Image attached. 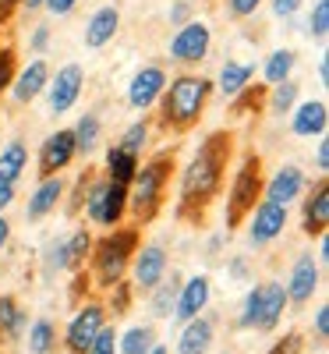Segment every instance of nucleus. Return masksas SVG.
<instances>
[{
    "label": "nucleus",
    "instance_id": "1",
    "mask_svg": "<svg viewBox=\"0 0 329 354\" xmlns=\"http://www.w3.org/2000/svg\"><path fill=\"white\" fill-rule=\"evenodd\" d=\"M230 156H234L230 131H213L202 138L195 156L181 170V181H177V216L198 220L213 205V198L223 188V174H227Z\"/></svg>",
    "mask_w": 329,
    "mask_h": 354
},
{
    "label": "nucleus",
    "instance_id": "2",
    "mask_svg": "<svg viewBox=\"0 0 329 354\" xmlns=\"http://www.w3.org/2000/svg\"><path fill=\"white\" fill-rule=\"evenodd\" d=\"M213 96V78L205 75H177L173 82H167L163 96H160V124L173 128V131H188L202 121L205 103Z\"/></svg>",
    "mask_w": 329,
    "mask_h": 354
},
{
    "label": "nucleus",
    "instance_id": "3",
    "mask_svg": "<svg viewBox=\"0 0 329 354\" xmlns=\"http://www.w3.org/2000/svg\"><path fill=\"white\" fill-rule=\"evenodd\" d=\"M138 245H142L138 227H113L103 238H96L93 255H88V280H93V287L110 290L121 280H128V266Z\"/></svg>",
    "mask_w": 329,
    "mask_h": 354
},
{
    "label": "nucleus",
    "instance_id": "4",
    "mask_svg": "<svg viewBox=\"0 0 329 354\" xmlns=\"http://www.w3.org/2000/svg\"><path fill=\"white\" fill-rule=\"evenodd\" d=\"M173 174V153H156L149 163H138L135 181L128 185V209L135 213L138 223H153L160 205L167 198V185Z\"/></svg>",
    "mask_w": 329,
    "mask_h": 354
},
{
    "label": "nucleus",
    "instance_id": "5",
    "mask_svg": "<svg viewBox=\"0 0 329 354\" xmlns=\"http://www.w3.org/2000/svg\"><path fill=\"white\" fill-rule=\"evenodd\" d=\"M262 156L258 153H245L241 163L234 170V181L227 188V230L241 227L248 220V213L262 202Z\"/></svg>",
    "mask_w": 329,
    "mask_h": 354
},
{
    "label": "nucleus",
    "instance_id": "6",
    "mask_svg": "<svg viewBox=\"0 0 329 354\" xmlns=\"http://www.w3.org/2000/svg\"><path fill=\"white\" fill-rule=\"evenodd\" d=\"M82 213L93 227H103V230L121 227V220L128 213V188L93 174V181L85 188V198H82Z\"/></svg>",
    "mask_w": 329,
    "mask_h": 354
},
{
    "label": "nucleus",
    "instance_id": "7",
    "mask_svg": "<svg viewBox=\"0 0 329 354\" xmlns=\"http://www.w3.org/2000/svg\"><path fill=\"white\" fill-rule=\"evenodd\" d=\"M106 322H110V315H106L103 301L85 298V301L75 308V315H71V322L64 326V333H61L64 351H68V354H88V347H93L96 333L106 326Z\"/></svg>",
    "mask_w": 329,
    "mask_h": 354
},
{
    "label": "nucleus",
    "instance_id": "8",
    "mask_svg": "<svg viewBox=\"0 0 329 354\" xmlns=\"http://www.w3.org/2000/svg\"><path fill=\"white\" fill-rule=\"evenodd\" d=\"M209 50H213V32H209V25L198 21V18L185 21V25L170 36V46H167L170 61H173V64H181V68L202 64L205 57H209Z\"/></svg>",
    "mask_w": 329,
    "mask_h": 354
},
{
    "label": "nucleus",
    "instance_id": "9",
    "mask_svg": "<svg viewBox=\"0 0 329 354\" xmlns=\"http://www.w3.org/2000/svg\"><path fill=\"white\" fill-rule=\"evenodd\" d=\"M170 270V255L160 241H149V245H138L135 248V259L128 266V283L135 294H149Z\"/></svg>",
    "mask_w": 329,
    "mask_h": 354
},
{
    "label": "nucleus",
    "instance_id": "10",
    "mask_svg": "<svg viewBox=\"0 0 329 354\" xmlns=\"http://www.w3.org/2000/svg\"><path fill=\"white\" fill-rule=\"evenodd\" d=\"M319 287H322V266L315 262L312 252H301V255L294 259L290 273H287V283H283L287 305H308L315 298Z\"/></svg>",
    "mask_w": 329,
    "mask_h": 354
},
{
    "label": "nucleus",
    "instance_id": "11",
    "mask_svg": "<svg viewBox=\"0 0 329 354\" xmlns=\"http://www.w3.org/2000/svg\"><path fill=\"white\" fill-rule=\"evenodd\" d=\"M82 88H85V71L82 64H64V68H57V75H50L46 82V103H50V113H68L78 96H82Z\"/></svg>",
    "mask_w": 329,
    "mask_h": 354
},
{
    "label": "nucleus",
    "instance_id": "12",
    "mask_svg": "<svg viewBox=\"0 0 329 354\" xmlns=\"http://www.w3.org/2000/svg\"><path fill=\"white\" fill-rule=\"evenodd\" d=\"M287 220H290V209H283V205L262 198L255 209L248 213V241H252L255 248L273 245L280 234L287 230Z\"/></svg>",
    "mask_w": 329,
    "mask_h": 354
},
{
    "label": "nucleus",
    "instance_id": "13",
    "mask_svg": "<svg viewBox=\"0 0 329 354\" xmlns=\"http://www.w3.org/2000/svg\"><path fill=\"white\" fill-rule=\"evenodd\" d=\"M36 160H39V174H43V177H61V174L78 160L71 128H57L53 135H46L43 145H39V156H36Z\"/></svg>",
    "mask_w": 329,
    "mask_h": 354
},
{
    "label": "nucleus",
    "instance_id": "14",
    "mask_svg": "<svg viewBox=\"0 0 329 354\" xmlns=\"http://www.w3.org/2000/svg\"><path fill=\"white\" fill-rule=\"evenodd\" d=\"M167 82H170V78H167V71H163L160 64L138 68V71L131 75V82H128V106L138 110V113L153 110V106L160 103V96H163Z\"/></svg>",
    "mask_w": 329,
    "mask_h": 354
},
{
    "label": "nucleus",
    "instance_id": "15",
    "mask_svg": "<svg viewBox=\"0 0 329 354\" xmlns=\"http://www.w3.org/2000/svg\"><path fill=\"white\" fill-rule=\"evenodd\" d=\"M305 192H308V177H305L301 167H294V163H283L269 181H262V198L283 205V209H290Z\"/></svg>",
    "mask_w": 329,
    "mask_h": 354
},
{
    "label": "nucleus",
    "instance_id": "16",
    "mask_svg": "<svg viewBox=\"0 0 329 354\" xmlns=\"http://www.w3.org/2000/svg\"><path fill=\"white\" fill-rule=\"evenodd\" d=\"M209 301H213V280H209L205 273L188 277V280H181V290H177V301H173V315L170 319H177L185 326V322L198 319L209 308Z\"/></svg>",
    "mask_w": 329,
    "mask_h": 354
},
{
    "label": "nucleus",
    "instance_id": "17",
    "mask_svg": "<svg viewBox=\"0 0 329 354\" xmlns=\"http://www.w3.org/2000/svg\"><path fill=\"white\" fill-rule=\"evenodd\" d=\"M68 195V181L64 177H43L36 185V192H28V202H25V220L28 223H39L43 216L57 213V205L64 202Z\"/></svg>",
    "mask_w": 329,
    "mask_h": 354
},
{
    "label": "nucleus",
    "instance_id": "18",
    "mask_svg": "<svg viewBox=\"0 0 329 354\" xmlns=\"http://www.w3.org/2000/svg\"><path fill=\"white\" fill-rule=\"evenodd\" d=\"M305 205H301V230L308 234V238H322V234L329 230V181L322 177V181L312 185L308 195H301Z\"/></svg>",
    "mask_w": 329,
    "mask_h": 354
},
{
    "label": "nucleus",
    "instance_id": "19",
    "mask_svg": "<svg viewBox=\"0 0 329 354\" xmlns=\"http://www.w3.org/2000/svg\"><path fill=\"white\" fill-rule=\"evenodd\" d=\"M329 128V106L326 100H297L290 110V131L297 138H322Z\"/></svg>",
    "mask_w": 329,
    "mask_h": 354
},
{
    "label": "nucleus",
    "instance_id": "20",
    "mask_svg": "<svg viewBox=\"0 0 329 354\" xmlns=\"http://www.w3.org/2000/svg\"><path fill=\"white\" fill-rule=\"evenodd\" d=\"M50 64L43 61V57H36V61H28L25 68H18L15 82H11V96L18 106H28L39 93H46V82H50Z\"/></svg>",
    "mask_w": 329,
    "mask_h": 354
},
{
    "label": "nucleus",
    "instance_id": "21",
    "mask_svg": "<svg viewBox=\"0 0 329 354\" xmlns=\"http://www.w3.org/2000/svg\"><path fill=\"white\" fill-rule=\"evenodd\" d=\"M117 28H121V11H117V4H103V8H96L93 15H88L82 39H85L88 50H103L106 43H113Z\"/></svg>",
    "mask_w": 329,
    "mask_h": 354
},
{
    "label": "nucleus",
    "instance_id": "22",
    "mask_svg": "<svg viewBox=\"0 0 329 354\" xmlns=\"http://www.w3.org/2000/svg\"><path fill=\"white\" fill-rule=\"evenodd\" d=\"M283 312H287V290H283V280H265V283H262V305H258V322H255V330L273 333V330L280 326Z\"/></svg>",
    "mask_w": 329,
    "mask_h": 354
},
{
    "label": "nucleus",
    "instance_id": "23",
    "mask_svg": "<svg viewBox=\"0 0 329 354\" xmlns=\"http://www.w3.org/2000/svg\"><path fill=\"white\" fill-rule=\"evenodd\" d=\"M216 340V326L209 315H198L191 322H185L181 333H177V354H209Z\"/></svg>",
    "mask_w": 329,
    "mask_h": 354
},
{
    "label": "nucleus",
    "instance_id": "24",
    "mask_svg": "<svg viewBox=\"0 0 329 354\" xmlns=\"http://www.w3.org/2000/svg\"><path fill=\"white\" fill-rule=\"evenodd\" d=\"M25 330H28V315L18 305V298L15 294H0V340L15 344L25 337Z\"/></svg>",
    "mask_w": 329,
    "mask_h": 354
},
{
    "label": "nucleus",
    "instance_id": "25",
    "mask_svg": "<svg viewBox=\"0 0 329 354\" xmlns=\"http://www.w3.org/2000/svg\"><path fill=\"white\" fill-rule=\"evenodd\" d=\"M138 156H131V153H124L121 145H110L106 149V160H103V177L106 181H113V185H121V188H128L131 181H135V174H138Z\"/></svg>",
    "mask_w": 329,
    "mask_h": 354
},
{
    "label": "nucleus",
    "instance_id": "26",
    "mask_svg": "<svg viewBox=\"0 0 329 354\" xmlns=\"http://www.w3.org/2000/svg\"><path fill=\"white\" fill-rule=\"evenodd\" d=\"M252 78H255V64H248V61H223V68H220L213 88H220L223 96L234 100L237 93H241V88L252 85Z\"/></svg>",
    "mask_w": 329,
    "mask_h": 354
},
{
    "label": "nucleus",
    "instance_id": "27",
    "mask_svg": "<svg viewBox=\"0 0 329 354\" xmlns=\"http://www.w3.org/2000/svg\"><path fill=\"white\" fill-rule=\"evenodd\" d=\"M25 170H28V145L21 138H11L8 145H0V181L18 185Z\"/></svg>",
    "mask_w": 329,
    "mask_h": 354
},
{
    "label": "nucleus",
    "instance_id": "28",
    "mask_svg": "<svg viewBox=\"0 0 329 354\" xmlns=\"http://www.w3.org/2000/svg\"><path fill=\"white\" fill-rule=\"evenodd\" d=\"M177 290H181V277H177V273L163 277L153 290L145 294V298H149V315H153V319H170L173 315V301H177Z\"/></svg>",
    "mask_w": 329,
    "mask_h": 354
},
{
    "label": "nucleus",
    "instance_id": "29",
    "mask_svg": "<svg viewBox=\"0 0 329 354\" xmlns=\"http://www.w3.org/2000/svg\"><path fill=\"white\" fill-rule=\"evenodd\" d=\"M160 340L149 322H135L128 330H117V354H149Z\"/></svg>",
    "mask_w": 329,
    "mask_h": 354
},
{
    "label": "nucleus",
    "instance_id": "30",
    "mask_svg": "<svg viewBox=\"0 0 329 354\" xmlns=\"http://www.w3.org/2000/svg\"><path fill=\"white\" fill-rule=\"evenodd\" d=\"M294 68H297V50H290V46H280V50H273L262 61V78H265V85L273 88V85H280V82H287L290 75H294Z\"/></svg>",
    "mask_w": 329,
    "mask_h": 354
},
{
    "label": "nucleus",
    "instance_id": "31",
    "mask_svg": "<svg viewBox=\"0 0 329 354\" xmlns=\"http://www.w3.org/2000/svg\"><path fill=\"white\" fill-rule=\"evenodd\" d=\"M25 347H28V354H53L57 351V322L46 315L32 319L25 330Z\"/></svg>",
    "mask_w": 329,
    "mask_h": 354
},
{
    "label": "nucleus",
    "instance_id": "32",
    "mask_svg": "<svg viewBox=\"0 0 329 354\" xmlns=\"http://www.w3.org/2000/svg\"><path fill=\"white\" fill-rule=\"evenodd\" d=\"M93 234H88L85 227L71 230L68 238H64V262H68V273H82L85 270V262L88 255H93Z\"/></svg>",
    "mask_w": 329,
    "mask_h": 354
},
{
    "label": "nucleus",
    "instance_id": "33",
    "mask_svg": "<svg viewBox=\"0 0 329 354\" xmlns=\"http://www.w3.org/2000/svg\"><path fill=\"white\" fill-rule=\"evenodd\" d=\"M71 135H75V153L78 156H93L100 149V135H103L100 117L96 113H82L75 121V128H71Z\"/></svg>",
    "mask_w": 329,
    "mask_h": 354
},
{
    "label": "nucleus",
    "instance_id": "34",
    "mask_svg": "<svg viewBox=\"0 0 329 354\" xmlns=\"http://www.w3.org/2000/svg\"><path fill=\"white\" fill-rule=\"evenodd\" d=\"M297 100H301V88H297L294 78L273 85V93H265V106H269V113H273V117H287L297 106Z\"/></svg>",
    "mask_w": 329,
    "mask_h": 354
},
{
    "label": "nucleus",
    "instance_id": "35",
    "mask_svg": "<svg viewBox=\"0 0 329 354\" xmlns=\"http://www.w3.org/2000/svg\"><path fill=\"white\" fill-rule=\"evenodd\" d=\"M117 145H121L124 153H131V156H138V160H142V149L149 145V121H145V117L131 121V124L124 128V135H121V142H117Z\"/></svg>",
    "mask_w": 329,
    "mask_h": 354
},
{
    "label": "nucleus",
    "instance_id": "36",
    "mask_svg": "<svg viewBox=\"0 0 329 354\" xmlns=\"http://www.w3.org/2000/svg\"><path fill=\"white\" fill-rule=\"evenodd\" d=\"M131 298H135V290H131L128 280H121L117 287H110V290H106V301H103L106 315H113V319L128 315V312H131Z\"/></svg>",
    "mask_w": 329,
    "mask_h": 354
},
{
    "label": "nucleus",
    "instance_id": "37",
    "mask_svg": "<svg viewBox=\"0 0 329 354\" xmlns=\"http://www.w3.org/2000/svg\"><path fill=\"white\" fill-rule=\"evenodd\" d=\"M262 106H265V85H248L234 96L230 113H258Z\"/></svg>",
    "mask_w": 329,
    "mask_h": 354
},
{
    "label": "nucleus",
    "instance_id": "38",
    "mask_svg": "<svg viewBox=\"0 0 329 354\" xmlns=\"http://www.w3.org/2000/svg\"><path fill=\"white\" fill-rule=\"evenodd\" d=\"M258 305H262V283H255V287L245 294L241 312H237V330H255V322H258Z\"/></svg>",
    "mask_w": 329,
    "mask_h": 354
},
{
    "label": "nucleus",
    "instance_id": "39",
    "mask_svg": "<svg viewBox=\"0 0 329 354\" xmlns=\"http://www.w3.org/2000/svg\"><path fill=\"white\" fill-rule=\"evenodd\" d=\"M308 36L326 43V36H329V0H315V8L308 15Z\"/></svg>",
    "mask_w": 329,
    "mask_h": 354
},
{
    "label": "nucleus",
    "instance_id": "40",
    "mask_svg": "<svg viewBox=\"0 0 329 354\" xmlns=\"http://www.w3.org/2000/svg\"><path fill=\"white\" fill-rule=\"evenodd\" d=\"M15 75H18V53H15V46H0V96L11 93Z\"/></svg>",
    "mask_w": 329,
    "mask_h": 354
},
{
    "label": "nucleus",
    "instance_id": "41",
    "mask_svg": "<svg viewBox=\"0 0 329 354\" xmlns=\"http://www.w3.org/2000/svg\"><path fill=\"white\" fill-rule=\"evenodd\" d=\"M43 270L53 277V273H68V262H64V238H57L43 248Z\"/></svg>",
    "mask_w": 329,
    "mask_h": 354
},
{
    "label": "nucleus",
    "instance_id": "42",
    "mask_svg": "<svg viewBox=\"0 0 329 354\" xmlns=\"http://www.w3.org/2000/svg\"><path fill=\"white\" fill-rule=\"evenodd\" d=\"M88 354H117V326H113V322H106V326L96 333Z\"/></svg>",
    "mask_w": 329,
    "mask_h": 354
},
{
    "label": "nucleus",
    "instance_id": "43",
    "mask_svg": "<svg viewBox=\"0 0 329 354\" xmlns=\"http://www.w3.org/2000/svg\"><path fill=\"white\" fill-rule=\"evenodd\" d=\"M301 347H305L301 333H283V340H276L269 347V354H301Z\"/></svg>",
    "mask_w": 329,
    "mask_h": 354
},
{
    "label": "nucleus",
    "instance_id": "44",
    "mask_svg": "<svg viewBox=\"0 0 329 354\" xmlns=\"http://www.w3.org/2000/svg\"><path fill=\"white\" fill-rule=\"evenodd\" d=\"M50 39H53L50 25H36L32 32H28V50H32V53H46L50 50Z\"/></svg>",
    "mask_w": 329,
    "mask_h": 354
},
{
    "label": "nucleus",
    "instance_id": "45",
    "mask_svg": "<svg viewBox=\"0 0 329 354\" xmlns=\"http://www.w3.org/2000/svg\"><path fill=\"white\" fill-rule=\"evenodd\" d=\"M262 4H265V0H227V11L234 18H252Z\"/></svg>",
    "mask_w": 329,
    "mask_h": 354
},
{
    "label": "nucleus",
    "instance_id": "46",
    "mask_svg": "<svg viewBox=\"0 0 329 354\" xmlns=\"http://www.w3.org/2000/svg\"><path fill=\"white\" fill-rule=\"evenodd\" d=\"M167 18H170L173 28H181L185 21H191V4H188V0H173L170 11H167Z\"/></svg>",
    "mask_w": 329,
    "mask_h": 354
},
{
    "label": "nucleus",
    "instance_id": "47",
    "mask_svg": "<svg viewBox=\"0 0 329 354\" xmlns=\"http://www.w3.org/2000/svg\"><path fill=\"white\" fill-rule=\"evenodd\" d=\"M312 326H315V340L326 344V340H329V305H319V308H315Z\"/></svg>",
    "mask_w": 329,
    "mask_h": 354
},
{
    "label": "nucleus",
    "instance_id": "48",
    "mask_svg": "<svg viewBox=\"0 0 329 354\" xmlns=\"http://www.w3.org/2000/svg\"><path fill=\"white\" fill-rule=\"evenodd\" d=\"M301 4H305V0H269V8H273L276 18H290V15H297V11H301Z\"/></svg>",
    "mask_w": 329,
    "mask_h": 354
},
{
    "label": "nucleus",
    "instance_id": "49",
    "mask_svg": "<svg viewBox=\"0 0 329 354\" xmlns=\"http://www.w3.org/2000/svg\"><path fill=\"white\" fill-rule=\"evenodd\" d=\"M315 170H319L322 177L329 174V138H326V135H322L319 145H315Z\"/></svg>",
    "mask_w": 329,
    "mask_h": 354
},
{
    "label": "nucleus",
    "instance_id": "50",
    "mask_svg": "<svg viewBox=\"0 0 329 354\" xmlns=\"http://www.w3.org/2000/svg\"><path fill=\"white\" fill-rule=\"evenodd\" d=\"M227 270H230V277H234V280H248L252 262H248L245 255H237V259H230V262H227Z\"/></svg>",
    "mask_w": 329,
    "mask_h": 354
},
{
    "label": "nucleus",
    "instance_id": "51",
    "mask_svg": "<svg viewBox=\"0 0 329 354\" xmlns=\"http://www.w3.org/2000/svg\"><path fill=\"white\" fill-rule=\"evenodd\" d=\"M75 4H78V0H43V8H46L50 15H71Z\"/></svg>",
    "mask_w": 329,
    "mask_h": 354
},
{
    "label": "nucleus",
    "instance_id": "52",
    "mask_svg": "<svg viewBox=\"0 0 329 354\" xmlns=\"http://www.w3.org/2000/svg\"><path fill=\"white\" fill-rule=\"evenodd\" d=\"M15 185H8V181H0V213H8L11 209V202H15Z\"/></svg>",
    "mask_w": 329,
    "mask_h": 354
},
{
    "label": "nucleus",
    "instance_id": "53",
    "mask_svg": "<svg viewBox=\"0 0 329 354\" xmlns=\"http://www.w3.org/2000/svg\"><path fill=\"white\" fill-rule=\"evenodd\" d=\"M315 78H319V85H322V88H329V53H322V57H319V64H315Z\"/></svg>",
    "mask_w": 329,
    "mask_h": 354
},
{
    "label": "nucleus",
    "instance_id": "54",
    "mask_svg": "<svg viewBox=\"0 0 329 354\" xmlns=\"http://www.w3.org/2000/svg\"><path fill=\"white\" fill-rule=\"evenodd\" d=\"M18 8H21V0H0V25H8Z\"/></svg>",
    "mask_w": 329,
    "mask_h": 354
},
{
    "label": "nucleus",
    "instance_id": "55",
    "mask_svg": "<svg viewBox=\"0 0 329 354\" xmlns=\"http://www.w3.org/2000/svg\"><path fill=\"white\" fill-rule=\"evenodd\" d=\"M8 241H11V220H8L4 213H0V255H4Z\"/></svg>",
    "mask_w": 329,
    "mask_h": 354
},
{
    "label": "nucleus",
    "instance_id": "56",
    "mask_svg": "<svg viewBox=\"0 0 329 354\" xmlns=\"http://www.w3.org/2000/svg\"><path fill=\"white\" fill-rule=\"evenodd\" d=\"M21 8H25V11H39L43 0H21Z\"/></svg>",
    "mask_w": 329,
    "mask_h": 354
},
{
    "label": "nucleus",
    "instance_id": "57",
    "mask_svg": "<svg viewBox=\"0 0 329 354\" xmlns=\"http://www.w3.org/2000/svg\"><path fill=\"white\" fill-rule=\"evenodd\" d=\"M149 354H170V347H167V344H156V347L149 351Z\"/></svg>",
    "mask_w": 329,
    "mask_h": 354
},
{
    "label": "nucleus",
    "instance_id": "58",
    "mask_svg": "<svg viewBox=\"0 0 329 354\" xmlns=\"http://www.w3.org/2000/svg\"><path fill=\"white\" fill-rule=\"evenodd\" d=\"M0 354H4V351H0Z\"/></svg>",
    "mask_w": 329,
    "mask_h": 354
}]
</instances>
